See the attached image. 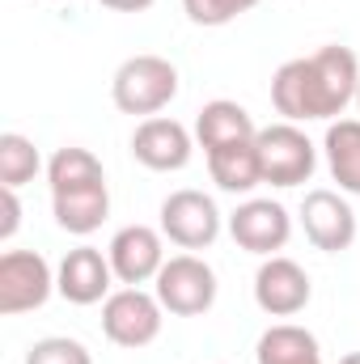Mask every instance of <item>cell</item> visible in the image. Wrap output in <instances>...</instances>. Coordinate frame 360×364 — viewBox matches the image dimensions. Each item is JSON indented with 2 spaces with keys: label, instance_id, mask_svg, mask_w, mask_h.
I'll use <instances>...</instances> for the list:
<instances>
[{
  "label": "cell",
  "instance_id": "13",
  "mask_svg": "<svg viewBox=\"0 0 360 364\" xmlns=\"http://www.w3.org/2000/svg\"><path fill=\"white\" fill-rule=\"evenodd\" d=\"M110 279H115L110 259L97 246H77L55 267V292L68 305H97V301L110 296Z\"/></svg>",
  "mask_w": 360,
  "mask_h": 364
},
{
  "label": "cell",
  "instance_id": "14",
  "mask_svg": "<svg viewBox=\"0 0 360 364\" xmlns=\"http://www.w3.org/2000/svg\"><path fill=\"white\" fill-rule=\"evenodd\" d=\"M255 136H259V127H255V119L242 102L216 97V102H203V110L195 114V144L203 153L225 149V144H242V140H255Z\"/></svg>",
  "mask_w": 360,
  "mask_h": 364
},
{
  "label": "cell",
  "instance_id": "16",
  "mask_svg": "<svg viewBox=\"0 0 360 364\" xmlns=\"http://www.w3.org/2000/svg\"><path fill=\"white\" fill-rule=\"evenodd\" d=\"M203 157H208V174H212V182H216L225 195H250V191L263 182V166H259L255 140L225 144V149H212V153H203Z\"/></svg>",
  "mask_w": 360,
  "mask_h": 364
},
{
  "label": "cell",
  "instance_id": "15",
  "mask_svg": "<svg viewBox=\"0 0 360 364\" xmlns=\"http://www.w3.org/2000/svg\"><path fill=\"white\" fill-rule=\"evenodd\" d=\"M51 212H55V225L73 237H90L102 229V220L110 216V191L106 182L97 186H81V191H64V195H51Z\"/></svg>",
  "mask_w": 360,
  "mask_h": 364
},
{
  "label": "cell",
  "instance_id": "26",
  "mask_svg": "<svg viewBox=\"0 0 360 364\" xmlns=\"http://www.w3.org/2000/svg\"><path fill=\"white\" fill-rule=\"evenodd\" d=\"M356 106H360V90H356Z\"/></svg>",
  "mask_w": 360,
  "mask_h": 364
},
{
  "label": "cell",
  "instance_id": "10",
  "mask_svg": "<svg viewBox=\"0 0 360 364\" xmlns=\"http://www.w3.org/2000/svg\"><path fill=\"white\" fill-rule=\"evenodd\" d=\"M229 237H233L242 250H250V255H259V259H271V255H280V250L288 246V237H292V216H288V208H284L280 199H246V203H238V212L229 216Z\"/></svg>",
  "mask_w": 360,
  "mask_h": 364
},
{
  "label": "cell",
  "instance_id": "12",
  "mask_svg": "<svg viewBox=\"0 0 360 364\" xmlns=\"http://www.w3.org/2000/svg\"><path fill=\"white\" fill-rule=\"evenodd\" d=\"M191 153H195V132L182 127L179 119L153 114V119H140V127L132 132V157L153 174L182 170L191 161Z\"/></svg>",
  "mask_w": 360,
  "mask_h": 364
},
{
  "label": "cell",
  "instance_id": "23",
  "mask_svg": "<svg viewBox=\"0 0 360 364\" xmlns=\"http://www.w3.org/2000/svg\"><path fill=\"white\" fill-rule=\"evenodd\" d=\"M21 225V199L13 186H0V242H9Z\"/></svg>",
  "mask_w": 360,
  "mask_h": 364
},
{
  "label": "cell",
  "instance_id": "22",
  "mask_svg": "<svg viewBox=\"0 0 360 364\" xmlns=\"http://www.w3.org/2000/svg\"><path fill=\"white\" fill-rule=\"evenodd\" d=\"M259 0H182V13L195 21V26H208V30H221L229 21H238L242 13H250Z\"/></svg>",
  "mask_w": 360,
  "mask_h": 364
},
{
  "label": "cell",
  "instance_id": "18",
  "mask_svg": "<svg viewBox=\"0 0 360 364\" xmlns=\"http://www.w3.org/2000/svg\"><path fill=\"white\" fill-rule=\"evenodd\" d=\"M255 360L259 364H322V348H318L314 331H305L297 322H275V326H268L259 335Z\"/></svg>",
  "mask_w": 360,
  "mask_h": 364
},
{
  "label": "cell",
  "instance_id": "5",
  "mask_svg": "<svg viewBox=\"0 0 360 364\" xmlns=\"http://www.w3.org/2000/svg\"><path fill=\"white\" fill-rule=\"evenodd\" d=\"M216 272L199 259V255H174V259H166V267L157 272L153 279V292H157V301L166 305V314H174V318H199V314H208L212 305H216Z\"/></svg>",
  "mask_w": 360,
  "mask_h": 364
},
{
  "label": "cell",
  "instance_id": "17",
  "mask_svg": "<svg viewBox=\"0 0 360 364\" xmlns=\"http://www.w3.org/2000/svg\"><path fill=\"white\" fill-rule=\"evenodd\" d=\"M322 157L344 195H360V119H335L322 136Z\"/></svg>",
  "mask_w": 360,
  "mask_h": 364
},
{
  "label": "cell",
  "instance_id": "24",
  "mask_svg": "<svg viewBox=\"0 0 360 364\" xmlns=\"http://www.w3.org/2000/svg\"><path fill=\"white\" fill-rule=\"evenodd\" d=\"M102 9H110V13H149L157 0H97Z\"/></svg>",
  "mask_w": 360,
  "mask_h": 364
},
{
  "label": "cell",
  "instance_id": "9",
  "mask_svg": "<svg viewBox=\"0 0 360 364\" xmlns=\"http://www.w3.org/2000/svg\"><path fill=\"white\" fill-rule=\"evenodd\" d=\"M106 259H110L115 279H119L123 288L153 284L157 272L166 267V233H162V229H149V225H123V229L110 237Z\"/></svg>",
  "mask_w": 360,
  "mask_h": 364
},
{
  "label": "cell",
  "instance_id": "8",
  "mask_svg": "<svg viewBox=\"0 0 360 364\" xmlns=\"http://www.w3.org/2000/svg\"><path fill=\"white\" fill-rule=\"evenodd\" d=\"M301 229H305V237H309L314 250L344 255L356 242V212H352V203H348L344 191L318 186V191H309L301 199Z\"/></svg>",
  "mask_w": 360,
  "mask_h": 364
},
{
  "label": "cell",
  "instance_id": "1",
  "mask_svg": "<svg viewBox=\"0 0 360 364\" xmlns=\"http://www.w3.org/2000/svg\"><path fill=\"white\" fill-rule=\"evenodd\" d=\"M360 90V60L352 47L327 43L314 55L288 60L271 77V106L284 123H335Z\"/></svg>",
  "mask_w": 360,
  "mask_h": 364
},
{
  "label": "cell",
  "instance_id": "7",
  "mask_svg": "<svg viewBox=\"0 0 360 364\" xmlns=\"http://www.w3.org/2000/svg\"><path fill=\"white\" fill-rule=\"evenodd\" d=\"M55 292V272L38 250H9L0 255V314L17 318L43 309Z\"/></svg>",
  "mask_w": 360,
  "mask_h": 364
},
{
  "label": "cell",
  "instance_id": "21",
  "mask_svg": "<svg viewBox=\"0 0 360 364\" xmlns=\"http://www.w3.org/2000/svg\"><path fill=\"white\" fill-rule=\"evenodd\" d=\"M26 364H93L90 348L81 339H68V335H47L38 343H30Z\"/></svg>",
  "mask_w": 360,
  "mask_h": 364
},
{
  "label": "cell",
  "instance_id": "19",
  "mask_svg": "<svg viewBox=\"0 0 360 364\" xmlns=\"http://www.w3.org/2000/svg\"><path fill=\"white\" fill-rule=\"evenodd\" d=\"M47 182H51V195H64V191H81V186L106 182V170H102V161L93 157L90 149L68 144V149H60L47 161Z\"/></svg>",
  "mask_w": 360,
  "mask_h": 364
},
{
  "label": "cell",
  "instance_id": "20",
  "mask_svg": "<svg viewBox=\"0 0 360 364\" xmlns=\"http://www.w3.org/2000/svg\"><path fill=\"white\" fill-rule=\"evenodd\" d=\"M38 170H43V157H38L34 140L21 132H4L0 136V186L21 191L26 182H34Z\"/></svg>",
  "mask_w": 360,
  "mask_h": 364
},
{
  "label": "cell",
  "instance_id": "3",
  "mask_svg": "<svg viewBox=\"0 0 360 364\" xmlns=\"http://www.w3.org/2000/svg\"><path fill=\"white\" fill-rule=\"evenodd\" d=\"M166 326V305L157 301V292H144V288H119L102 301V335L115 343V348H127V352H140L149 343H157Z\"/></svg>",
  "mask_w": 360,
  "mask_h": 364
},
{
  "label": "cell",
  "instance_id": "25",
  "mask_svg": "<svg viewBox=\"0 0 360 364\" xmlns=\"http://www.w3.org/2000/svg\"><path fill=\"white\" fill-rule=\"evenodd\" d=\"M339 364H360V352H348V356H344Z\"/></svg>",
  "mask_w": 360,
  "mask_h": 364
},
{
  "label": "cell",
  "instance_id": "4",
  "mask_svg": "<svg viewBox=\"0 0 360 364\" xmlns=\"http://www.w3.org/2000/svg\"><path fill=\"white\" fill-rule=\"evenodd\" d=\"M255 149H259L263 182H271V186H301V182L314 178V170H318V144L297 123L259 127Z\"/></svg>",
  "mask_w": 360,
  "mask_h": 364
},
{
  "label": "cell",
  "instance_id": "6",
  "mask_svg": "<svg viewBox=\"0 0 360 364\" xmlns=\"http://www.w3.org/2000/svg\"><path fill=\"white\" fill-rule=\"evenodd\" d=\"M225 229V216L216 208L212 195L195 191V186H182L174 195L162 199V233L166 242H174L179 250H208Z\"/></svg>",
  "mask_w": 360,
  "mask_h": 364
},
{
  "label": "cell",
  "instance_id": "11",
  "mask_svg": "<svg viewBox=\"0 0 360 364\" xmlns=\"http://www.w3.org/2000/svg\"><path fill=\"white\" fill-rule=\"evenodd\" d=\"M314 296V284L309 272L297 263V259H284V255H271L259 263L255 272V305L268 314V318H297Z\"/></svg>",
  "mask_w": 360,
  "mask_h": 364
},
{
  "label": "cell",
  "instance_id": "2",
  "mask_svg": "<svg viewBox=\"0 0 360 364\" xmlns=\"http://www.w3.org/2000/svg\"><path fill=\"white\" fill-rule=\"evenodd\" d=\"M110 97L123 114L153 119L179 97V68L166 55H132L115 68L110 77Z\"/></svg>",
  "mask_w": 360,
  "mask_h": 364
}]
</instances>
